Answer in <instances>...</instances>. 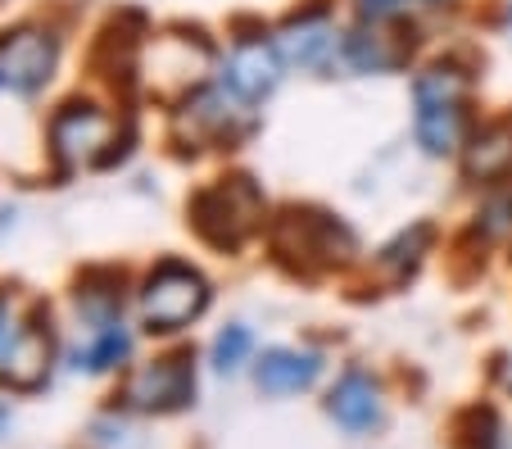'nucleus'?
<instances>
[{"label":"nucleus","instance_id":"f257e3e1","mask_svg":"<svg viewBox=\"0 0 512 449\" xmlns=\"http://www.w3.org/2000/svg\"><path fill=\"white\" fill-rule=\"evenodd\" d=\"M476 100V73L458 59H431L413 73V137L422 155L431 159H458Z\"/></svg>","mask_w":512,"mask_h":449},{"label":"nucleus","instance_id":"f03ea898","mask_svg":"<svg viewBox=\"0 0 512 449\" xmlns=\"http://www.w3.org/2000/svg\"><path fill=\"white\" fill-rule=\"evenodd\" d=\"M272 250L277 259H286L295 273L318 277L331 268H349L358 259V232L331 209L295 205L277 218L272 227Z\"/></svg>","mask_w":512,"mask_h":449},{"label":"nucleus","instance_id":"7ed1b4c3","mask_svg":"<svg viewBox=\"0 0 512 449\" xmlns=\"http://www.w3.org/2000/svg\"><path fill=\"white\" fill-rule=\"evenodd\" d=\"M191 223L218 250H241L263 223V191L250 177H223L191 200Z\"/></svg>","mask_w":512,"mask_h":449},{"label":"nucleus","instance_id":"20e7f679","mask_svg":"<svg viewBox=\"0 0 512 449\" xmlns=\"http://www.w3.org/2000/svg\"><path fill=\"white\" fill-rule=\"evenodd\" d=\"M204 309H209V282L177 259L159 264L141 291V313L150 332H177V327L195 323Z\"/></svg>","mask_w":512,"mask_h":449},{"label":"nucleus","instance_id":"39448f33","mask_svg":"<svg viewBox=\"0 0 512 449\" xmlns=\"http://www.w3.org/2000/svg\"><path fill=\"white\" fill-rule=\"evenodd\" d=\"M277 50L286 59L290 69H304V73H345V28H336L327 10H304L277 32Z\"/></svg>","mask_w":512,"mask_h":449},{"label":"nucleus","instance_id":"423d86ee","mask_svg":"<svg viewBox=\"0 0 512 449\" xmlns=\"http://www.w3.org/2000/svg\"><path fill=\"white\" fill-rule=\"evenodd\" d=\"M458 168H463V182L476 191L512 182V109L481 118L467 132L463 150H458Z\"/></svg>","mask_w":512,"mask_h":449},{"label":"nucleus","instance_id":"0eeeda50","mask_svg":"<svg viewBox=\"0 0 512 449\" xmlns=\"http://www.w3.org/2000/svg\"><path fill=\"white\" fill-rule=\"evenodd\" d=\"M417 55V32L399 23H354L345 32V73H399Z\"/></svg>","mask_w":512,"mask_h":449},{"label":"nucleus","instance_id":"6e6552de","mask_svg":"<svg viewBox=\"0 0 512 449\" xmlns=\"http://www.w3.org/2000/svg\"><path fill=\"white\" fill-rule=\"evenodd\" d=\"M191 395H195L191 354H173V359L150 363V368L132 372V381L123 386V400L132 404V409H145V413L182 409V404H191Z\"/></svg>","mask_w":512,"mask_h":449},{"label":"nucleus","instance_id":"1a4fd4ad","mask_svg":"<svg viewBox=\"0 0 512 449\" xmlns=\"http://www.w3.org/2000/svg\"><path fill=\"white\" fill-rule=\"evenodd\" d=\"M281 69H286V59H281L277 41L250 37L223 59V87L232 91V96H241L245 105H254V100H263V96L277 91Z\"/></svg>","mask_w":512,"mask_h":449},{"label":"nucleus","instance_id":"9d476101","mask_svg":"<svg viewBox=\"0 0 512 449\" xmlns=\"http://www.w3.org/2000/svg\"><path fill=\"white\" fill-rule=\"evenodd\" d=\"M327 413L336 418V427H345L349 436H368L386 422V400H381V386L372 381V372L349 368L340 372V381L327 395Z\"/></svg>","mask_w":512,"mask_h":449},{"label":"nucleus","instance_id":"9b49d317","mask_svg":"<svg viewBox=\"0 0 512 449\" xmlns=\"http://www.w3.org/2000/svg\"><path fill=\"white\" fill-rule=\"evenodd\" d=\"M55 55H59V46L50 32L23 28L0 46V78L19 91H37V87H46V78L55 73Z\"/></svg>","mask_w":512,"mask_h":449},{"label":"nucleus","instance_id":"f8f14e48","mask_svg":"<svg viewBox=\"0 0 512 449\" xmlns=\"http://www.w3.org/2000/svg\"><path fill=\"white\" fill-rule=\"evenodd\" d=\"M435 241H440L435 223H426V218L422 223H408V227H399L386 245H381L377 259H372V268H377V277L386 286H408L417 273H422L426 254L435 250Z\"/></svg>","mask_w":512,"mask_h":449},{"label":"nucleus","instance_id":"ddd939ff","mask_svg":"<svg viewBox=\"0 0 512 449\" xmlns=\"http://www.w3.org/2000/svg\"><path fill=\"white\" fill-rule=\"evenodd\" d=\"M50 141H55V155L64 164L96 159V150L109 141V118L96 105H64L50 123Z\"/></svg>","mask_w":512,"mask_h":449},{"label":"nucleus","instance_id":"4468645a","mask_svg":"<svg viewBox=\"0 0 512 449\" xmlns=\"http://www.w3.org/2000/svg\"><path fill=\"white\" fill-rule=\"evenodd\" d=\"M46 372H50V327L41 323L19 327V336L0 354V377L19 386V391H32V386L46 381Z\"/></svg>","mask_w":512,"mask_h":449},{"label":"nucleus","instance_id":"2eb2a0df","mask_svg":"<svg viewBox=\"0 0 512 449\" xmlns=\"http://www.w3.org/2000/svg\"><path fill=\"white\" fill-rule=\"evenodd\" d=\"M322 377V359L313 350H268L254 363V381L263 395H300Z\"/></svg>","mask_w":512,"mask_h":449},{"label":"nucleus","instance_id":"dca6fc26","mask_svg":"<svg viewBox=\"0 0 512 449\" xmlns=\"http://www.w3.org/2000/svg\"><path fill=\"white\" fill-rule=\"evenodd\" d=\"M467 236H472L481 250L512 241V182L508 186H490V191H485V200L472 209Z\"/></svg>","mask_w":512,"mask_h":449},{"label":"nucleus","instance_id":"f3484780","mask_svg":"<svg viewBox=\"0 0 512 449\" xmlns=\"http://www.w3.org/2000/svg\"><path fill=\"white\" fill-rule=\"evenodd\" d=\"M454 436H458V449H499V440H503L499 409L494 404H472L454 422Z\"/></svg>","mask_w":512,"mask_h":449},{"label":"nucleus","instance_id":"a211bd4d","mask_svg":"<svg viewBox=\"0 0 512 449\" xmlns=\"http://www.w3.org/2000/svg\"><path fill=\"white\" fill-rule=\"evenodd\" d=\"M250 350H254V336H250V327H227L223 336H218V345H213V363H218V372H236L245 359H250Z\"/></svg>","mask_w":512,"mask_h":449},{"label":"nucleus","instance_id":"6ab92c4d","mask_svg":"<svg viewBox=\"0 0 512 449\" xmlns=\"http://www.w3.org/2000/svg\"><path fill=\"white\" fill-rule=\"evenodd\" d=\"M127 359V332L123 327H100V336H96V345L87 350V368L91 372H105V368H114V363H123Z\"/></svg>","mask_w":512,"mask_h":449},{"label":"nucleus","instance_id":"aec40b11","mask_svg":"<svg viewBox=\"0 0 512 449\" xmlns=\"http://www.w3.org/2000/svg\"><path fill=\"white\" fill-rule=\"evenodd\" d=\"M413 5L417 0H354L358 23H399V19H408Z\"/></svg>","mask_w":512,"mask_h":449},{"label":"nucleus","instance_id":"412c9836","mask_svg":"<svg viewBox=\"0 0 512 449\" xmlns=\"http://www.w3.org/2000/svg\"><path fill=\"white\" fill-rule=\"evenodd\" d=\"M494 381H499L503 395H512V350H503L499 359H494Z\"/></svg>","mask_w":512,"mask_h":449},{"label":"nucleus","instance_id":"4be33fe9","mask_svg":"<svg viewBox=\"0 0 512 449\" xmlns=\"http://www.w3.org/2000/svg\"><path fill=\"white\" fill-rule=\"evenodd\" d=\"M19 336V327L10 323V300H0V354H5V345Z\"/></svg>","mask_w":512,"mask_h":449},{"label":"nucleus","instance_id":"5701e85b","mask_svg":"<svg viewBox=\"0 0 512 449\" xmlns=\"http://www.w3.org/2000/svg\"><path fill=\"white\" fill-rule=\"evenodd\" d=\"M417 5H449V0H417Z\"/></svg>","mask_w":512,"mask_h":449},{"label":"nucleus","instance_id":"b1692460","mask_svg":"<svg viewBox=\"0 0 512 449\" xmlns=\"http://www.w3.org/2000/svg\"><path fill=\"white\" fill-rule=\"evenodd\" d=\"M508 28H512V0H508Z\"/></svg>","mask_w":512,"mask_h":449},{"label":"nucleus","instance_id":"393cba45","mask_svg":"<svg viewBox=\"0 0 512 449\" xmlns=\"http://www.w3.org/2000/svg\"><path fill=\"white\" fill-rule=\"evenodd\" d=\"M508 259H512V241H508Z\"/></svg>","mask_w":512,"mask_h":449},{"label":"nucleus","instance_id":"a878e982","mask_svg":"<svg viewBox=\"0 0 512 449\" xmlns=\"http://www.w3.org/2000/svg\"><path fill=\"white\" fill-rule=\"evenodd\" d=\"M0 82H5V78H0Z\"/></svg>","mask_w":512,"mask_h":449}]
</instances>
